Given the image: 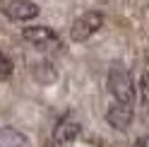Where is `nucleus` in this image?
<instances>
[{
    "label": "nucleus",
    "mask_w": 149,
    "mask_h": 147,
    "mask_svg": "<svg viewBox=\"0 0 149 147\" xmlns=\"http://www.w3.org/2000/svg\"><path fill=\"white\" fill-rule=\"evenodd\" d=\"M3 12H5V17H10L15 22H29V20H36L41 10L31 0H10L3 7Z\"/></svg>",
    "instance_id": "4"
},
{
    "label": "nucleus",
    "mask_w": 149,
    "mask_h": 147,
    "mask_svg": "<svg viewBox=\"0 0 149 147\" xmlns=\"http://www.w3.org/2000/svg\"><path fill=\"white\" fill-rule=\"evenodd\" d=\"M132 118H135V108L127 106V104H116L113 102L108 106V111H106V121H108V125L113 130H127L130 123H132Z\"/></svg>",
    "instance_id": "5"
},
{
    "label": "nucleus",
    "mask_w": 149,
    "mask_h": 147,
    "mask_svg": "<svg viewBox=\"0 0 149 147\" xmlns=\"http://www.w3.org/2000/svg\"><path fill=\"white\" fill-rule=\"evenodd\" d=\"M12 75V63L5 53H0V80H7Z\"/></svg>",
    "instance_id": "9"
},
{
    "label": "nucleus",
    "mask_w": 149,
    "mask_h": 147,
    "mask_svg": "<svg viewBox=\"0 0 149 147\" xmlns=\"http://www.w3.org/2000/svg\"><path fill=\"white\" fill-rule=\"evenodd\" d=\"M108 92L113 94L116 104H135V82L130 70L123 65V63H111L108 68Z\"/></svg>",
    "instance_id": "1"
},
{
    "label": "nucleus",
    "mask_w": 149,
    "mask_h": 147,
    "mask_svg": "<svg viewBox=\"0 0 149 147\" xmlns=\"http://www.w3.org/2000/svg\"><path fill=\"white\" fill-rule=\"evenodd\" d=\"M130 147H149V135H142V137H137V140L130 145Z\"/></svg>",
    "instance_id": "10"
},
{
    "label": "nucleus",
    "mask_w": 149,
    "mask_h": 147,
    "mask_svg": "<svg viewBox=\"0 0 149 147\" xmlns=\"http://www.w3.org/2000/svg\"><path fill=\"white\" fill-rule=\"evenodd\" d=\"M104 22H106L104 12H96V10H89L84 15H79L70 27V39L74 43H84L87 39H91V36L104 27Z\"/></svg>",
    "instance_id": "2"
},
{
    "label": "nucleus",
    "mask_w": 149,
    "mask_h": 147,
    "mask_svg": "<svg viewBox=\"0 0 149 147\" xmlns=\"http://www.w3.org/2000/svg\"><path fill=\"white\" fill-rule=\"evenodd\" d=\"M22 39H24V41H29L31 46H36V48H41V51L58 48V46H60L58 34H55L53 29H48V27H39V24H34V27H24V29H22Z\"/></svg>",
    "instance_id": "3"
},
{
    "label": "nucleus",
    "mask_w": 149,
    "mask_h": 147,
    "mask_svg": "<svg viewBox=\"0 0 149 147\" xmlns=\"http://www.w3.org/2000/svg\"><path fill=\"white\" fill-rule=\"evenodd\" d=\"M43 147H63V145H58V142H53V140H48V142H46Z\"/></svg>",
    "instance_id": "11"
},
{
    "label": "nucleus",
    "mask_w": 149,
    "mask_h": 147,
    "mask_svg": "<svg viewBox=\"0 0 149 147\" xmlns=\"http://www.w3.org/2000/svg\"><path fill=\"white\" fill-rule=\"evenodd\" d=\"M139 104H142V116L149 121V72H144L139 80Z\"/></svg>",
    "instance_id": "8"
},
{
    "label": "nucleus",
    "mask_w": 149,
    "mask_h": 147,
    "mask_svg": "<svg viewBox=\"0 0 149 147\" xmlns=\"http://www.w3.org/2000/svg\"><path fill=\"white\" fill-rule=\"evenodd\" d=\"M0 147H31L29 137L17 128H0Z\"/></svg>",
    "instance_id": "7"
},
{
    "label": "nucleus",
    "mask_w": 149,
    "mask_h": 147,
    "mask_svg": "<svg viewBox=\"0 0 149 147\" xmlns=\"http://www.w3.org/2000/svg\"><path fill=\"white\" fill-rule=\"evenodd\" d=\"M77 135H79V123L74 121V118H60V121L55 123V128H53V137L51 140L63 145V147H68Z\"/></svg>",
    "instance_id": "6"
}]
</instances>
